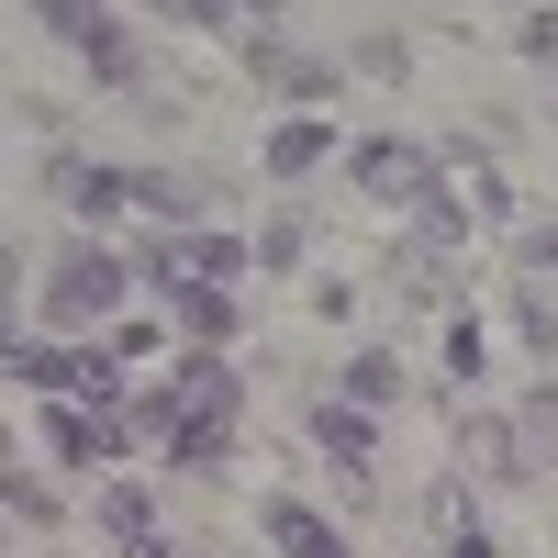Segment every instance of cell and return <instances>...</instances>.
I'll return each instance as SVG.
<instances>
[{"label":"cell","mask_w":558,"mask_h":558,"mask_svg":"<svg viewBox=\"0 0 558 558\" xmlns=\"http://www.w3.org/2000/svg\"><path fill=\"white\" fill-rule=\"evenodd\" d=\"M146 425H157V447H168V470H191V481H213L223 458H235V425H246V380L223 368L213 347H191L168 368V380L146 391Z\"/></svg>","instance_id":"6da1fadb"},{"label":"cell","mask_w":558,"mask_h":558,"mask_svg":"<svg viewBox=\"0 0 558 558\" xmlns=\"http://www.w3.org/2000/svg\"><path fill=\"white\" fill-rule=\"evenodd\" d=\"M23 12L57 34V45H78L89 78H112V89H157V78H146V45H134V34L101 12V0H23Z\"/></svg>","instance_id":"7a4b0ae2"},{"label":"cell","mask_w":558,"mask_h":558,"mask_svg":"<svg viewBox=\"0 0 558 558\" xmlns=\"http://www.w3.org/2000/svg\"><path fill=\"white\" fill-rule=\"evenodd\" d=\"M123 291H134V268L112 246H68L57 268H45V313H57V324H101Z\"/></svg>","instance_id":"3957f363"},{"label":"cell","mask_w":558,"mask_h":558,"mask_svg":"<svg viewBox=\"0 0 558 558\" xmlns=\"http://www.w3.org/2000/svg\"><path fill=\"white\" fill-rule=\"evenodd\" d=\"M45 447H57L68 470H112V458L134 447V413H123V402H68V391H57V413H45Z\"/></svg>","instance_id":"277c9868"},{"label":"cell","mask_w":558,"mask_h":558,"mask_svg":"<svg viewBox=\"0 0 558 558\" xmlns=\"http://www.w3.org/2000/svg\"><path fill=\"white\" fill-rule=\"evenodd\" d=\"M347 179H357L368 202H425L436 191V157L402 146V134H368V146H347Z\"/></svg>","instance_id":"5b68a950"},{"label":"cell","mask_w":558,"mask_h":558,"mask_svg":"<svg viewBox=\"0 0 558 558\" xmlns=\"http://www.w3.org/2000/svg\"><path fill=\"white\" fill-rule=\"evenodd\" d=\"M0 380H23V391H89V402H112V357H78V347H0Z\"/></svg>","instance_id":"8992f818"},{"label":"cell","mask_w":558,"mask_h":558,"mask_svg":"<svg viewBox=\"0 0 558 558\" xmlns=\"http://www.w3.org/2000/svg\"><path fill=\"white\" fill-rule=\"evenodd\" d=\"M313 447L336 458V481H347V492L368 502V458H380V425H368L357 402H313Z\"/></svg>","instance_id":"52a82bcc"},{"label":"cell","mask_w":558,"mask_h":558,"mask_svg":"<svg viewBox=\"0 0 558 558\" xmlns=\"http://www.w3.org/2000/svg\"><path fill=\"white\" fill-rule=\"evenodd\" d=\"M45 191H57L78 223H101L112 202H134V179H123V168H101V157H45Z\"/></svg>","instance_id":"ba28073f"},{"label":"cell","mask_w":558,"mask_h":558,"mask_svg":"<svg viewBox=\"0 0 558 558\" xmlns=\"http://www.w3.org/2000/svg\"><path fill=\"white\" fill-rule=\"evenodd\" d=\"M246 78H257V89H291V101H336V68H324V57H291L279 34H246Z\"/></svg>","instance_id":"9c48e42d"},{"label":"cell","mask_w":558,"mask_h":558,"mask_svg":"<svg viewBox=\"0 0 558 558\" xmlns=\"http://www.w3.org/2000/svg\"><path fill=\"white\" fill-rule=\"evenodd\" d=\"M458 458H470L481 481H525V447H514V413H470V425H458Z\"/></svg>","instance_id":"30bf717a"},{"label":"cell","mask_w":558,"mask_h":558,"mask_svg":"<svg viewBox=\"0 0 558 558\" xmlns=\"http://www.w3.org/2000/svg\"><path fill=\"white\" fill-rule=\"evenodd\" d=\"M391 291H402V302H447V291H458V246H436V235H413V246L391 257Z\"/></svg>","instance_id":"8fae6325"},{"label":"cell","mask_w":558,"mask_h":558,"mask_svg":"<svg viewBox=\"0 0 558 558\" xmlns=\"http://www.w3.org/2000/svg\"><path fill=\"white\" fill-rule=\"evenodd\" d=\"M89 525H101V536H157V492L146 481H101V492H89Z\"/></svg>","instance_id":"7c38bea8"},{"label":"cell","mask_w":558,"mask_h":558,"mask_svg":"<svg viewBox=\"0 0 558 558\" xmlns=\"http://www.w3.org/2000/svg\"><path fill=\"white\" fill-rule=\"evenodd\" d=\"M324 157H336V123H313V112H302V123H279V134H268V179H313Z\"/></svg>","instance_id":"4fadbf2b"},{"label":"cell","mask_w":558,"mask_h":558,"mask_svg":"<svg viewBox=\"0 0 558 558\" xmlns=\"http://www.w3.org/2000/svg\"><path fill=\"white\" fill-rule=\"evenodd\" d=\"M268 547H279V558H347L336 525H324L313 502H268Z\"/></svg>","instance_id":"5bb4252c"},{"label":"cell","mask_w":558,"mask_h":558,"mask_svg":"<svg viewBox=\"0 0 558 558\" xmlns=\"http://www.w3.org/2000/svg\"><path fill=\"white\" fill-rule=\"evenodd\" d=\"M134 202H146L157 223H179V235H191V223H202V179H179V168H134Z\"/></svg>","instance_id":"9a60e30c"},{"label":"cell","mask_w":558,"mask_h":558,"mask_svg":"<svg viewBox=\"0 0 558 558\" xmlns=\"http://www.w3.org/2000/svg\"><path fill=\"white\" fill-rule=\"evenodd\" d=\"M514 447H525V470H558V380H536V391H525Z\"/></svg>","instance_id":"2e32d148"},{"label":"cell","mask_w":558,"mask_h":558,"mask_svg":"<svg viewBox=\"0 0 558 558\" xmlns=\"http://www.w3.org/2000/svg\"><path fill=\"white\" fill-rule=\"evenodd\" d=\"M168 302H179V324H191L202 347H223V336L246 324V313H235V291H213V279H191V291H168Z\"/></svg>","instance_id":"e0dca14e"},{"label":"cell","mask_w":558,"mask_h":558,"mask_svg":"<svg viewBox=\"0 0 558 558\" xmlns=\"http://www.w3.org/2000/svg\"><path fill=\"white\" fill-rule=\"evenodd\" d=\"M391 391H402V357H391V347H357V357H347V402H357V413H380Z\"/></svg>","instance_id":"ac0fdd59"},{"label":"cell","mask_w":558,"mask_h":558,"mask_svg":"<svg viewBox=\"0 0 558 558\" xmlns=\"http://www.w3.org/2000/svg\"><path fill=\"white\" fill-rule=\"evenodd\" d=\"M179 257H191V279H213V291H235V279L257 268V257H246L235 235H179Z\"/></svg>","instance_id":"d6986e66"},{"label":"cell","mask_w":558,"mask_h":558,"mask_svg":"<svg viewBox=\"0 0 558 558\" xmlns=\"http://www.w3.org/2000/svg\"><path fill=\"white\" fill-rule=\"evenodd\" d=\"M0 502H12V514H34V525H57V492H45V481L23 470V458H12V447H0Z\"/></svg>","instance_id":"ffe728a7"},{"label":"cell","mask_w":558,"mask_h":558,"mask_svg":"<svg viewBox=\"0 0 558 558\" xmlns=\"http://www.w3.org/2000/svg\"><path fill=\"white\" fill-rule=\"evenodd\" d=\"M514 324H525V347H536V357H547V347H558V302H547V291H536V279H525V291H514Z\"/></svg>","instance_id":"44dd1931"},{"label":"cell","mask_w":558,"mask_h":558,"mask_svg":"<svg viewBox=\"0 0 558 558\" xmlns=\"http://www.w3.org/2000/svg\"><path fill=\"white\" fill-rule=\"evenodd\" d=\"M447 380H481V324H470V313L447 324Z\"/></svg>","instance_id":"7402d4cb"},{"label":"cell","mask_w":558,"mask_h":558,"mask_svg":"<svg viewBox=\"0 0 558 558\" xmlns=\"http://www.w3.org/2000/svg\"><path fill=\"white\" fill-rule=\"evenodd\" d=\"M246 257H257V268H291V257H302V223H291V213H279V223H268V235H257Z\"/></svg>","instance_id":"603a6c76"},{"label":"cell","mask_w":558,"mask_h":558,"mask_svg":"<svg viewBox=\"0 0 558 558\" xmlns=\"http://www.w3.org/2000/svg\"><path fill=\"white\" fill-rule=\"evenodd\" d=\"M425 514H436L447 536H470V492H458V481H436V492H425Z\"/></svg>","instance_id":"cb8c5ba5"},{"label":"cell","mask_w":558,"mask_h":558,"mask_svg":"<svg viewBox=\"0 0 558 558\" xmlns=\"http://www.w3.org/2000/svg\"><path fill=\"white\" fill-rule=\"evenodd\" d=\"M525 279H558V223H525Z\"/></svg>","instance_id":"d4e9b609"},{"label":"cell","mask_w":558,"mask_h":558,"mask_svg":"<svg viewBox=\"0 0 558 558\" xmlns=\"http://www.w3.org/2000/svg\"><path fill=\"white\" fill-rule=\"evenodd\" d=\"M12 313H23V257L0 246V347H12Z\"/></svg>","instance_id":"484cf974"},{"label":"cell","mask_w":558,"mask_h":558,"mask_svg":"<svg viewBox=\"0 0 558 558\" xmlns=\"http://www.w3.org/2000/svg\"><path fill=\"white\" fill-rule=\"evenodd\" d=\"M157 12H168V23H191V34H213V23H235V12H223V0H157Z\"/></svg>","instance_id":"4316f807"},{"label":"cell","mask_w":558,"mask_h":558,"mask_svg":"<svg viewBox=\"0 0 558 558\" xmlns=\"http://www.w3.org/2000/svg\"><path fill=\"white\" fill-rule=\"evenodd\" d=\"M514 45H525V57H558V12H525V23H514Z\"/></svg>","instance_id":"83f0119b"},{"label":"cell","mask_w":558,"mask_h":558,"mask_svg":"<svg viewBox=\"0 0 558 558\" xmlns=\"http://www.w3.org/2000/svg\"><path fill=\"white\" fill-rule=\"evenodd\" d=\"M134 558H191V547H168V536H134Z\"/></svg>","instance_id":"f1b7e54d"},{"label":"cell","mask_w":558,"mask_h":558,"mask_svg":"<svg viewBox=\"0 0 558 558\" xmlns=\"http://www.w3.org/2000/svg\"><path fill=\"white\" fill-rule=\"evenodd\" d=\"M447 558H492V536H458V547H447Z\"/></svg>","instance_id":"f546056e"},{"label":"cell","mask_w":558,"mask_h":558,"mask_svg":"<svg viewBox=\"0 0 558 558\" xmlns=\"http://www.w3.org/2000/svg\"><path fill=\"white\" fill-rule=\"evenodd\" d=\"M235 12H268V34H279V0H235Z\"/></svg>","instance_id":"4dcf8cb0"}]
</instances>
